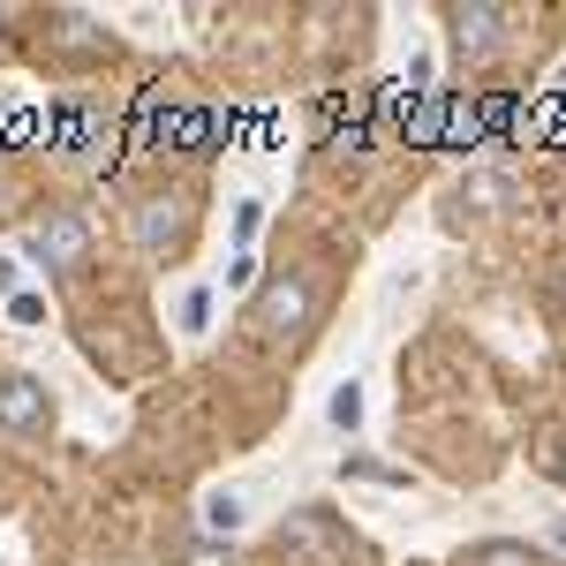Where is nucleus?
I'll use <instances>...</instances> for the list:
<instances>
[{
    "label": "nucleus",
    "mask_w": 566,
    "mask_h": 566,
    "mask_svg": "<svg viewBox=\"0 0 566 566\" xmlns=\"http://www.w3.org/2000/svg\"><path fill=\"white\" fill-rule=\"evenodd\" d=\"M91 250V227H84V212H45L39 227H31V258L39 264H53V272H69V264Z\"/></svg>",
    "instance_id": "nucleus-1"
},
{
    "label": "nucleus",
    "mask_w": 566,
    "mask_h": 566,
    "mask_svg": "<svg viewBox=\"0 0 566 566\" xmlns=\"http://www.w3.org/2000/svg\"><path fill=\"white\" fill-rule=\"evenodd\" d=\"M53 400L31 370H0V431H45Z\"/></svg>",
    "instance_id": "nucleus-2"
},
{
    "label": "nucleus",
    "mask_w": 566,
    "mask_h": 566,
    "mask_svg": "<svg viewBox=\"0 0 566 566\" xmlns=\"http://www.w3.org/2000/svg\"><path fill=\"white\" fill-rule=\"evenodd\" d=\"M310 317V280L295 272V280H280V287H264V303H258V333H295Z\"/></svg>",
    "instance_id": "nucleus-3"
},
{
    "label": "nucleus",
    "mask_w": 566,
    "mask_h": 566,
    "mask_svg": "<svg viewBox=\"0 0 566 566\" xmlns=\"http://www.w3.org/2000/svg\"><path fill=\"white\" fill-rule=\"evenodd\" d=\"M491 39H499V8H453V45L476 61V53H491Z\"/></svg>",
    "instance_id": "nucleus-4"
},
{
    "label": "nucleus",
    "mask_w": 566,
    "mask_h": 566,
    "mask_svg": "<svg viewBox=\"0 0 566 566\" xmlns=\"http://www.w3.org/2000/svg\"><path fill=\"white\" fill-rule=\"evenodd\" d=\"M136 242H144V250H167V234H175L181 219H167V197H151V205H136Z\"/></svg>",
    "instance_id": "nucleus-5"
},
{
    "label": "nucleus",
    "mask_w": 566,
    "mask_h": 566,
    "mask_svg": "<svg viewBox=\"0 0 566 566\" xmlns=\"http://www.w3.org/2000/svg\"><path fill=\"white\" fill-rule=\"evenodd\" d=\"M181 566H234V552H227V544H197Z\"/></svg>",
    "instance_id": "nucleus-6"
},
{
    "label": "nucleus",
    "mask_w": 566,
    "mask_h": 566,
    "mask_svg": "<svg viewBox=\"0 0 566 566\" xmlns=\"http://www.w3.org/2000/svg\"><path fill=\"white\" fill-rule=\"evenodd\" d=\"M544 469H559V476H566V431H544Z\"/></svg>",
    "instance_id": "nucleus-7"
}]
</instances>
